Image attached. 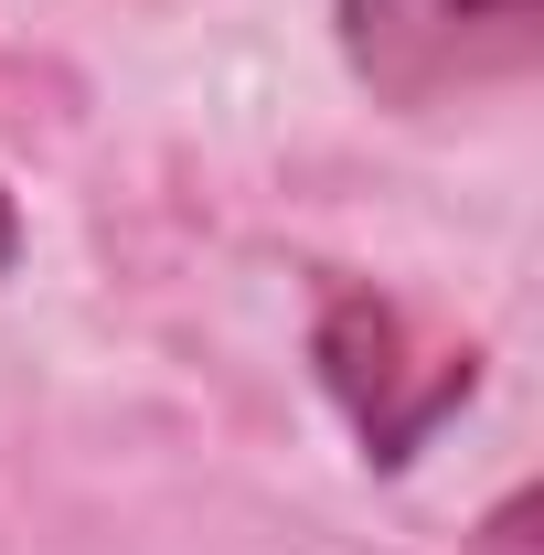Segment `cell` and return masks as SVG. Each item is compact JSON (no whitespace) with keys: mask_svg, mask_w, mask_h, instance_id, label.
<instances>
[{"mask_svg":"<svg viewBox=\"0 0 544 555\" xmlns=\"http://www.w3.org/2000/svg\"><path fill=\"white\" fill-rule=\"evenodd\" d=\"M11 246H22V224H11V193H0V268H11Z\"/></svg>","mask_w":544,"mask_h":555,"instance_id":"cell-4","label":"cell"},{"mask_svg":"<svg viewBox=\"0 0 544 555\" xmlns=\"http://www.w3.org/2000/svg\"><path fill=\"white\" fill-rule=\"evenodd\" d=\"M341 65L385 107H459L544 65V0H341Z\"/></svg>","mask_w":544,"mask_h":555,"instance_id":"cell-1","label":"cell"},{"mask_svg":"<svg viewBox=\"0 0 544 555\" xmlns=\"http://www.w3.org/2000/svg\"><path fill=\"white\" fill-rule=\"evenodd\" d=\"M406 363H427V352L406 343V310H385V299H332V321H321V374H332V396L352 406V427L374 438V460H406L416 438L438 427V416L406 396Z\"/></svg>","mask_w":544,"mask_h":555,"instance_id":"cell-2","label":"cell"},{"mask_svg":"<svg viewBox=\"0 0 544 555\" xmlns=\"http://www.w3.org/2000/svg\"><path fill=\"white\" fill-rule=\"evenodd\" d=\"M470 555H534V491H513V502L470 534Z\"/></svg>","mask_w":544,"mask_h":555,"instance_id":"cell-3","label":"cell"}]
</instances>
